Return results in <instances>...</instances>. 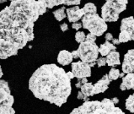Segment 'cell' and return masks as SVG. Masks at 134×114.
<instances>
[{"instance_id": "cell-16", "label": "cell", "mask_w": 134, "mask_h": 114, "mask_svg": "<svg viewBox=\"0 0 134 114\" xmlns=\"http://www.w3.org/2000/svg\"><path fill=\"white\" fill-rule=\"evenodd\" d=\"M106 63L108 66L114 67L116 65H120V53L116 50L110 52L106 55Z\"/></svg>"}, {"instance_id": "cell-43", "label": "cell", "mask_w": 134, "mask_h": 114, "mask_svg": "<svg viewBox=\"0 0 134 114\" xmlns=\"http://www.w3.org/2000/svg\"><path fill=\"white\" fill-rule=\"evenodd\" d=\"M106 1H116V0H106Z\"/></svg>"}, {"instance_id": "cell-30", "label": "cell", "mask_w": 134, "mask_h": 114, "mask_svg": "<svg viewBox=\"0 0 134 114\" xmlns=\"http://www.w3.org/2000/svg\"><path fill=\"white\" fill-rule=\"evenodd\" d=\"M78 99H79V100H83V101H89V96H86L85 94H83L81 90L79 91L78 93Z\"/></svg>"}, {"instance_id": "cell-14", "label": "cell", "mask_w": 134, "mask_h": 114, "mask_svg": "<svg viewBox=\"0 0 134 114\" xmlns=\"http://www.w3.org/2000/svg\"><path fill=\"white\" fill-rule=\"evenodd\" d=\"M120 89L121 90H134V74L127 73L126 76L122 77V83L120 85Z\"/></svg>"}, {"instance_id": "cell-4", "label": "cell", "mask_w": 134, "mask_h": 114, "mask_svg": "<svg viewBox=\"0 0 134 114\" xmlns=\"http://www.w3.org/2000/svg\"><path fill=\"white\" fill-rule=\"evenodd\" d=\"M82 26L96 36H102L108 28L106 22L97 13H88L83 15L82 17Z\"/></svg>"}, {"instance_id": "cell-34", "label": "cell", "mask_w": 134, "mask_h": 114, "mask_svg": "<svg viewBox=\"0 0 134 114\" xmlns=\"http://www.w3.org/2000/svg\"><path fill=\"white\" fill-rule=\"evenodd\" d=\"M44 2H45L46 5H47V7L48 8V9H52L53 8L52 0H44Z\"/></svg>"}, {"instance_id": "cell-22", "label": "cell", "mask_w": 134, "mask_h": 114, "mask_svg": "<svg viewBox=\"0 0 134 114\" xmlns=\"http://www.w3.org/2000/svg\"><path fill=\"white\" fill-rule=\"evenodd\" d=\"M83 11H85V14L90 13V14H94V13H97V8L94 3H88L83 6Z\"/></svg>"}, {"instance_id": "cell-20", "label": "cell", "mask_w": 134, "mask_h": 114, "mask_svg": "<svg viewBox=\"0 0 134 114\" xmlns=\"http://www.w3.org/2000/svg\"><path fill=\"white\" fill-rule=\"evenodd\" d=\"M118 40L120 41V42H127V41H130L132 40L131 38V36H130V34L128 33L127 30H121V33L119 35V38H118Z\"/></svg>"}, {"instance_id": "cell-33", "label": "cell", "mask_w": 134, "mask_h": 114, "mask_svg": "<svg viewBox=\"0 0 134 114\" xmlns=\"http://www.w3.org/2000/svg\"><path fill=\"white\" fill-rule=\"evenodd\" d=\"M52 2L53 7H54V6H58L61 4H64L65 0H52Z\"/></svg>"}, {"instance_id": "cell-7", "label": "cell", "mask_w": 134, "mask_h": 114, "mask_svg": "<svg viewBox=\"0 0 134 114\" xmlns=\"http://www.w3.org/2000/svg\"><path fill=\"white\" fill-rule=\"evenodd\" d=\"M72 72L74 77L81 79L83 77H90L91 76V67L89 63L80 61V62L72 63Z\"/></svg>"}, {"instance_id": "cell-37", "label": "cell", "mask_w": 134, "mask_h": 114, "mask_svg": "<svg viewBox=\"0 0 134 114\" xmlns=\"http://www.w3.org/2000/svg\"><path fill=\"white\" fill-rule=\"evenodd\" d=\"M71 53H72V58H79V53H78L77 50L72 51Z\"/></svg>"}, {"instance_id": "cell-19", "label": "cell", "mask_w": 134, "mask_h": 114, "mask_svg": "<svg viewBox=\"0 0 134 114\" xmlns=\"http://www.w3.org/2000/svg\"><path fill=\"white\" fill-rule=\"evenodd\" d=\"M53 14H54V17L56 18V20L57 21H62L63 20H64L66 18V13H65V7L61 8V9H58L55 10L53 12Z\"/></svg>"}, {"instance_id": "cell-8", "label": "cell", "mask_w": 134, "mask_h": 114, "mask_svg": "<svg viewBox=\"0 0 134 114\" xmlns=\"http://www.w3.org/2000/svg\"><path fill=\"white\" fill-rule=\"evenodd\" d=\"M19 47L16 45L0 37V59H7L9 57L17 55Z\"/></svg>"}, {"instance_id": "cell-29", "label": "cell", "mask_w": 134, "mask_h": 114, "mask_svg": "<svg viewBox=\"0 0 134 114\" xmlns=\"http://www.w3.org/2000/svg\"><path fill=\"white\" fill-rule=\"evenodd\" d=\"M96 63H97L98 67H103V66H105V64H106V58H104V57H101V58H97Z\"/></svg>"}, {"instance_id": "cell-44", "label": "cell", "mask_w": 134, "mask_h": 114, "mask_svg": "<svg viewBox=\"0 0 134 114\" xmlns=\"http://www.w3.org/2000/svg\"><path fill=\"white\" fill-rule=\"evenodd\" d=\"M7 1H14V0H7Z\"/></svg>"}, {"instance_id": "cell-18", "label": "cell", "mask_w": 134, "mask_h": 114, "mask_svg": "<svg viewBox=\"0 0 134 114\" xmlns=\"http://www.w3.org/2000/svg\"><path fill=\"white\" fill-rule=\"evenodd\" d=\"M81 91L86 96H94V85L92 83L86 82L85 84L80 87Z\"/></svg>"}, {"instance_id": "cell-15", "label": "cell", "mask_w": 134, "mask_h": 114, "mask_svg": "<svg viewBox=\"0 0 134 114\" xmlns=\"http://www.w3.org/2000/svg\"><path fill=\"white\" fill-rule=\"evenodd\" d=\"M72 59H74V58L72 56V53L66 50L61 51L57 55V62L63 66H66L72 63Z\"/></svg>"}, {"instance_id": "cell-41", "label": "cell", "mask_w": 134, "mask_h": 114, "mask_svg": "<svg viewBox=\"0 0 134 114\" xmlns=\"http://www.w3.org/2000/svg\"><path fill=\"white\" fill-rule=\"evenodd\" d=\"M2 76H3V71H2V68H1V66H0V79L2 78Z\"/></svg>"}, {"instance_id": "cell-6", "label": "cell", "mask_w": 134, "mask_h": 114, "mask_svg": "<svg viewBox=\"0 0 134 114\" xmlns=\"http://www.w3.org/2000/svg\"><path fill=\"white\" fill-rule=\"evenodd\" d=\"M79 58L81 61L87 63L96 62L99 55V47L95 43V41H85L79 43L78 48Z\"/></svg>"}, {"instance_id": "cell-25", "label": "cell", "mask_w": 134, "mask_h": 114, "mask_svg": "<svg viewBox=\"0 0 134 114\" xmlns=\"http://www.w3.org/2000/svg\"><path fill=\"white\" fill-rule=\"evenodd\" d=\"M85 37H86V35L83 31H78L75 34V40L79 43H81L83 41H85Z\"/></svg>"}, {"instance_id": "cell-35", "label": "cell", "mask_w": 134, "mask_h": 114, "mask_svg": "<svg viewBox=\"0 0 134 114\" xmlns=\"http://www.w3.org/2000/svg\"><path fill=\"white\" fill-rule=\"evenodd\" d=\"M105 41H112V39H113V36H112L111 33H107L105 35Z\"/></svg>"}, {"instance_id": "cell-1", "label": "cell", "mask_w": 134, "mask_h": 114, "mask_svg": "<svg viewBox=\"0 0 134 114\" xmlns=\"http://www.w3.org/2000/svg\"><path fill=\"white\" fill-rule=\"evenodd\" d=\"M29 89L35 97L62 106L71 94V79L63 68L56 64H44L31 75Z\"/></svg>"}, {"instance_id": "cell-32", "label": "cell", "mask_w": 134, "mask_h": 114, "mask_svg": "<svg viewBox=\"0 0 134 114\" xmlns=\"http://www.w3.org/2000/svg\"><path fill=\"white\" fill-rule=\"evenodd\" d=\"M72 28L76 30H79L80 28H82V24L81 23H79V22H74L72 24Z\"/></svg>"}, {"instance_id": "cell-31", "label": "cell", "mask_w": 134, "mask_h": 114, "mask_svg": "<svg viewBox=\"0 0 134 114\" xmlns=\"http://www.w3.org/2000/svg\"><path fill=\"white\" fill-rule=\"evenodd\" d=\"M85 40L89 41H96V36L94 35V34H92V33H90L86 36Z\"/></svg>"}, {"instance_id": "cell-3", "label": "cell", "mask_w": 134, "mask_h": 114, "mask_svg": "<svg viewBox=\"0 0 134 114\" xmlns=\"http://www.w3.org/2000/svg\"><path fill=\"white\" fill-rule=\"evenodd\" d=\"M72 114H124L119 107L115 106L111 99L105 98L102 101H86L71 112Z\"/></svg>"}, {"instance_id": "cell-26", "label": "cell", "mask_w": 134, "mask_h": 114, "mask_svg": "<svg viewBox=\"0 0 134 114\" xmlns=\"http://www.w3.org/2000/svg\"><path fill=\"white\" fill-rule=\"evenodd\" d=\"M39 3V9H40V15H42L47 12V5L44 2V0H38Z\"/></svg>"}, {"instance_id": "cell-9", "label": "cell", "mask_w": 134, "mask_h": 114, "mask_svg": "<svg viewBox=\"0 0 134 114\" xmlns=\"http://www.w3.org/2000/svg\"><path fill=\"white\" fill-rule=\"evenodd\" d=\"M14 104V97L11 95L9 84L6 80L0 79V105L12 106Z\"/></svg>"}, {"instance_id": "cell-38", "label": "cell", "mask_w": 134, "mask_h": 114, "mask_svg": "<svg viewBox=\"0 0 134 114\" xmlns=\"http://www.w3.org/2000/svg\"><path fill=\"white\" fill-rule=\"evenodd\" d=\"M67 74H68V78H69L70 79H74V74H72V71H71V72H68Z\"/></svg>"}, {"instance_id": "cell-27", "label": "cell", "mask_w": 134, "mask_h": 114, "mask_svg": "<svg viewBox=\"0 0 134 114\" xmlns=\"http://www.w3.org/2000/svg\"><path fill=\"white\" fill-rule=\"evenodd\" d=\"M80 2L81 0H65L64 4L70 6V5H79L80 4Z\"/></svg>"}, {"instance_id": "cell-11", "label": "cell", "mask_w": 134, "mask_h": 114, "mask_svg": "<svg viewBox=\"0 0 134 114\" xmlns=\"http://www.w3.org/2000/svg\"><path fill=\"white\" fill-rule=\"evenodd\" d=\"M66 12H67L68 21L71 23L79 21L85 14L83 9H79V7L78 5H75L72 8H68V9H66Z\"/></svg>"}, {"instance_id": "cell-5", "label": "cell", "mask_w": 134, "mask_h": 114, "mask_svg": "<svg viewBox=\"0 0 134 114\" xmlns=\"http://www.w3.org/2000/svg\"><path fill=\"white\" fill-rule=\"evenodd\" d=\"M127 9V4L119 1H106L101 8L102 19L105 22H116L121 12Z\"/></svg>"}, {"instance_id": "cell-40", "label": "cell", "mask_w": 134, "mask_h": 114, "mask_svg": "<svg viewBox=\"0 0 134 114\" xmlns=\"http://www.w3.org/2000/svg\"><path fill=\"white\" fill-rule=\"evenodd\" d=\"M112 101L114 102V104H117V103H119V99H118L117 97H114L111 99Z\"/></svg>"}, {"instance_id": "cell-17", "label": "cell", "mask_w": 134, "mask_h": 114, "mask_svg": "<svg viewBox=\"0 0 134 114\" xmlns=\"http://www.w3.org/2000/svg\"><path fill=\"white\" fill-rule=\"evenodd\" d=\"M116 47L114 44H111L110 41H106L105 43L101 44L99 47V53H100L102 57H105L110 52L116 50Z\"/></svg>"}, {"instance_id": "cell-23", "label": "cell", "mask_w": 134, "mask_h": 114, "mask_svg": "<svg viewBox=\"0 0 134 114\" xmlns=\"http://www.w3.org/2000/svg\"><path fill=\"white\" fill-rule=\"evenodd\" d=\"M15 111L12 106L0 105V114H14Z\"/></svg>"}, {"instance_id": "cell-24", "label": "cell", "mask_w": 134, "mask_h": 114, "mask_svg": "<svg viewBox=\"0 0 134 114\" xmlns=\"http://www.w3.org/2000/svg\"><path fill=\"white\" fill-rule=\"evenodd\" d=\"M120 76V71L119 69H117V68H112L110 70V73L108 74V77L110 80H116L118 78H119Z\"/></svg>"}, {"instance_id": "cell-2", "label": "cell", "mask_w": 134, "mask_h": 114, "mask_svg": "<svg viewBox=\"0 0 134 114\" xmlns=\"http://www.w3.org/2000/svg\"><path fill=\"white\" fill-rule=\"evenodd\" d=\"M40 16L36 0H14L0 11V29L21 27L33 32L34 23Z\"/></svg>"}, {"instance_id": "cell-13", "label": "cell", "mask_w": 134, "mask_h": 114, "mask_svg": "<svg viewBox=\"0 0 134 114\" xmlns=\"http://www.w3.org/2000/svg\"><path fill=\"white\" fill-rule=\"evenodd\" d=\"M121 30H127L130 36H131L132 40L134 41V18L132 16L124 18L121 20Z\"/></svg>"}, {"instance_id": "cell-10", "label": "cell", "mask_w": 134, "mask_h": 114, "mask_svg": "<svg viewBox=\"0 0 134 114\" xmlns=\"http://www.w3.org/2000/svg\"><path fill=\"white\" fill-rule=\"evenodd\" d=\"M122 71L125 74L134 72V49L129 50L124 56L122 63Z\"/></svg>"}, {"instance_id": "cell-36", "label": "cell", "mask_w": 134, "mask_h": 114, "mask_svg": "<svg viewBox=\"0 0 134 114\" xmlns=\"http://www.w3.org/2000/svg\"><path fill=\"white\" fill-rule=\"evenodd\" d=\"M60 28H61V30H63V31H66V30H68V24H66V23H63V24H62L60 25Z\"/></svg>"}, {"instance_id": "cell-21", "label": "cell", "mask_w": 134, "mask_h": 114, "mask_svg": "<svg viewBox=\"0 0 134 114\" xmlns=\"http://www.w3.org/2000/svg\"><path fill=\"white\" fill-rule=\"evenodd\" d=\"M126 108L129 112L134 113V94H132L127 99V101H126Z\"/></svg>"}, {"instance_id": "cell-12", "label": "cell", "mask_w": 134, "mask_h": 114, "mask_svg": "<svg viewBox=\"0 0 134 114\" xmlns=\"http://www.w3.org/2000/svg\"><path fill=\"white\" fill-rule=\"evenodd\" d=\"M110 82V79L108 77V74H105L103 76V78L101 79H99L97 83H95L94 85V95L105 92V91L108 89Z\"/></svg>"}, {"instance_id": "cell-39", "label": "cell", "mask_w": 134, "mask_h": 114, "mask_svg": "<svg viewBox=\"0 0 134 114\" xmlns=\"http://www.w3.org/2000/svg\"><path fill=\"white\" fill-rule=\"evenodd\" d=\"M112 42H113L114 45H119L121 43L119 40H118V39H114V38L112 39Z\"/></svg>"}, {"instance_id": "cell-42", "label": "cell", "mask_w": 134, "mask_h": 114, "mask_svg": "<svg viewBox=\"0 0 134 114\" xmlns=\"http://www.w3.org/2000/svg\"><path fill=\"white\" fill-rule=\"evenodd\" d=\"M123 76H125V73H124V72H122V73H120V76H119V77L122 78Z\"/></svg>"}, {"instance_id": "cell-28", "label": "cell", "mask_w": 134, "mask_h": 114, "mask_svg": "<svg viewBox=\"0 0 134 114\" xmlns=\"http://www.w3.org/2000/svg\"><path fill=\"white\" fill-rule=\"evenodd\" d=\"M86 82H88V79L86 77H83V78H81V79H78V81L76 83L75 86L77 87V88H80L83 84H85Z\"/></svg>"}]
</instances>
